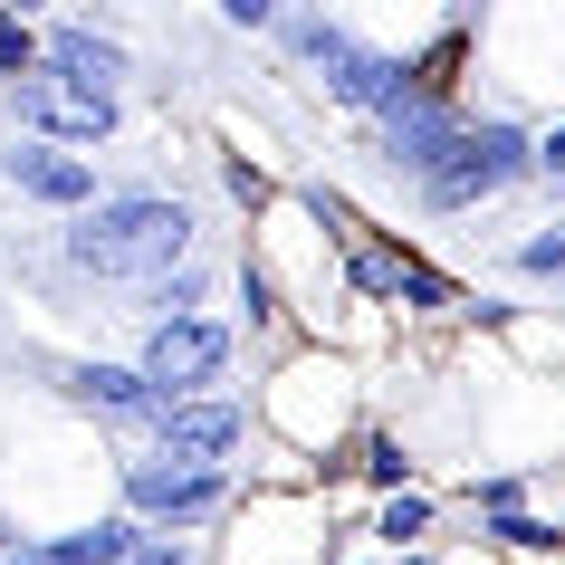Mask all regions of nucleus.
<instances>
[{
    "label": "nucleus",
    "instance_id": "obj_9",
    "mask_svg": "<svg viewBox=\"0 0 565 565\" xmlns=\"http://www.w3.org/2000/svg\"><path fill=\"white\" fill-rule=\"evenodd\" d=\"M527 268H556V278H565V231H546V239H527Z\"/></svg>",
    "mask_w": 565,
    "mask_h": 565
},
{
    "label": "nucleus",
    "instance_id": "obj_4",
    "mask_svg": "<svg viewBox=\"0 0 565 565\" xmlns=\"http://www.w3.org/2000/svg\"><path fill=\"white\" fill-rule=\"evenodd\" d=\"M221 499V470H192V460H145L135 470V508H153V518H202V508Z\"/></svg>",
    "mask_w": 565,
    "mask_h": 565
},
{
    "label": "nucleus",
    "instance_id": "obj_5",
    "mask_svg": "<svg viewBox=\"0 0 565 565\" xmlns=\"http://www.w3.org/2000/svg\"><path fill=\"white\" fill-rule=\"evenodd\" d=\"M163 441H173V460L211 470V460L239 441V413H231V403H173V413H163Z\"/></svg>",
    "mask_w": 565,
    "mask_h": 565
},
{
    "label": "nucleus",
    "instance_id": "obj_7",
    "mask_svg": "<svg viewBox=\"0 0 565 565\" xmlns=\"http://www.w3.org/2000/svg\"><path fill=\"white\" fill-rule=\"evenodd\" d=\"M67 393L96 403V413H145V403H153V384H145V374H125V364H77Z\"/></svg>",
    "mask_w": 565,
    "mask_h": 565
},
{
    "label": "nucleus",
    "instance_id": "obj_6",
    "mask_svg": "<svg viewBox=\"0 0 565 565\" xmlns=\"http://www.w3.org/2000/svg\"><path fill=\"white\" fill-rule=\"evenodd\" d=\"M10 182L39 192V202H87V192H96L87 163H77V153H49V145H20V153H10Z\"/></svg>",
    "mask_w": 565,
    "mask_h": 565
},
{
    "label": "nucleus",
    "instance_id": "obj_11",
    "mask_svg": "<svg viewBox=\"0 0 565 565\" xmlns=\"http://www.w3.org/2000/svg\"><path fill=\"white\" fill-rule=\"evenodd\" d=\"M527 163H546V173H565V125H556V135H546V145L527 153Z\"/></svg>",
    "mask_w": 565,
    "mask_h": 565
},
{
    "label": "nucleus",
    "instance_id": "obj_8",
    "mask_svg": "<svg viewBox=\"0 0 565 565\" xmlns=\"http://www.w3.org/2000/svg\"><path fill=\"white\" fill-rule=\"evenodd\" d=\"M422 527H431V508H422V499H393V508H384V536H393V546L422 536Z\"/></svg>",
    "mask_w": 565,
    "mask_h": 565
},
{
    "label": "nucleus",
    "instance_id": "obj_10",
    "mask_svg": "<svg viewBox=\"0 0 565 565\" xmlns=\"http://www.w3.org/2000/svg\"><path fill=\"white\" fill-rule=\"evenodd\" d=\"M10 67H30V30H10V20H0V77H10Z\"/></svg>",
    "mask_w": 565,
    "mask_h": 565
},
{
    "label": "nucleus",
    "instance_id": "obj_2",
    "mask_svg": "<svg viewBox=\"0 0 565 565\" xmlns=\"http://www.w3.org/2000/svg\"><path fill=\"white\" fill-rule=\"evenodd\" d=\"M422 173H431V202H479V192H499V182L527 173V145H518L508 125H479V135L431 145V153H422Z\"/></svg>",
    "mask_w": 565,
    "mask_h": 565
},
{
    "label": "nucleus",
    "instance_id": "obj_3",
    "mask_svg": "<svg viewBox=\"0 0 565 565\" xmlns=\"http://www.w3.org/2000/svg\"><path fill=\"white\" fill-rule=\"evenodd\" d=\"M221 364H231V335L211 327V317H163L153 345H145V384L153 393H192V384H211Z\"/></svg>",
    "mask_w": 565,
    "mask_h": 565
},
{
    "label": "nucleus",
    "instance_id": "obj_1",
    "mask_svg": "<svg viewBox=\"0 0 565 565\" xmlns=\"http://www.w3.org/2000/svg\"><path fill=\"white\" fill-rule=\"evenodd\" d=\"M182 221L173 202H106L87 211L77 231H67V249H77V268H106V278H125V268H163L182 249Z\"/></svg>",
    "mask_w": 565,
    "mask_h": 565
},
{
    "label": "nucleus",
    "instance_id": "obj_12",
    "mask_svg": "<svg viewBox=\"0 0 565 565\" xmlns=\"http://www.w3.org/2000/svg\"><path fill=\"white\" fill-rule=\"evenodd\" d=\"M135 565H182V556H163V546H135Z\"/></svg>",
    "mask_w": 565,
    "mask_h": 565
}]
</instances>
